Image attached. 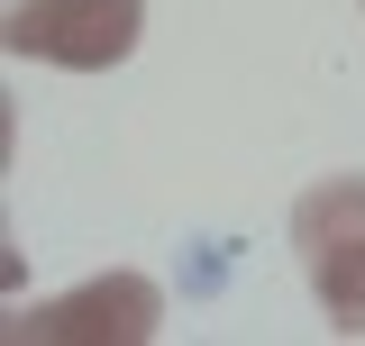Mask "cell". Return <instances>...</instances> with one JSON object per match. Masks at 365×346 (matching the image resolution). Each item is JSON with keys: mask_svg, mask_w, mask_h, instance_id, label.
Masks as SVG:
<instances>
[{"mask_svg": "<svg viewBox=\"0 0 365 346\" xmlns=\"http://www.w3.org/2000/svg\"><path fill=\"white\" fill-rule=\"evenodd\" d=\"M155 319H165V292L146 273H91L73 292L37 301L28 319H9V337L19 346H137L155 337Z\"/></svg>", "mask_w": 365, "mask_h": 346, "instance_id": "obj_3", "label": "cell"}, {"mask_svg": "<svg viewBox=\"0 0 365 346\" xmlns=\"http://www.w3.org/2000/svg\"><path fill=\"white\" fill-rule=\"evenodd\" d=\"M292 256L329 328L365 337V173H329L292 201Z\"/></svg>", "mask_w": 365, "mask_h": 346, "instance_id": "obj_1", "label": "cell"}, {"mask_svg": "<svg viewBox=\"0 0 365 346\" xmlns=\"http://www.w3.org/2000/svg\"><path fill=\"white\" fill-rule=\"evenodd\" d=\"M146 0H19L9 9V55L64 64V73H110L137 55Z\"/></svg>", "mask_w": 365, "mask_h": 346, "instance_id": "obj_2", "label": "cell"}]
</instances>
